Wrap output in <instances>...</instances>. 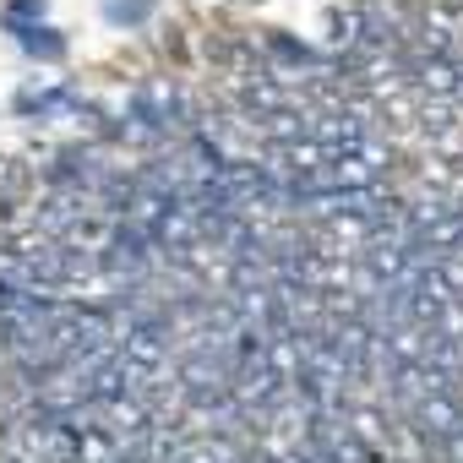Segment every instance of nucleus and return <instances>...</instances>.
Listing matches in <instances>:
<instances>
[{
    "mask_svg": "<svg viewBox=\"0 0 463 463\" xmlns=\"http://www.w3.org/2000/svg\"><path fill=\"white\" fill-rule=\"evenodd\" d=\"M147 12H153V0H104V17H109V23H120V28L142 23Z\"/></svg>",
    "mask_w": 463,
    "mask_h": 463,
    "instance_id": "2",
    "label": "nucleus"
},
{
    "mask_svg": "<svg viewBox=\"0 0 463 463\" xmlns=\"http://www.w3.org/2000/svg\"><path fill=\"white\" fill-rule=\"evenodd\" d=\"M6 28L23 39V50H33V55H44V61L66 55V39H55V28H23V23H6Z\"/></svg>",
    "mask_w": 463,
    "mask_h": 463,
    "instance_id": "1",
    "label": "nucleus"
}]
</instances>
